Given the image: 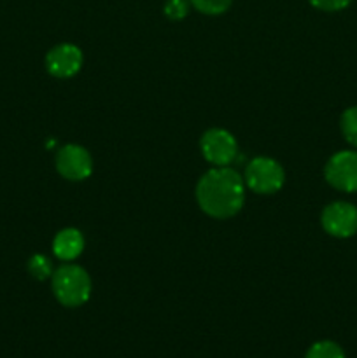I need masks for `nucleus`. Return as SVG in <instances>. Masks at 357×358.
<instances>
[{
	"instance_id": "nucleus-1",
	"label": "nucleus",
	"mask_w": 357,
	"mask_h": 358,
	"mask_svg": "<svg viewBox=\"0 0 357 358\" xmlns=\"http://www.w3.org/2000/svg\"><path fill=\"white\" fill-rule=\"evenodd\" d=\"M244 177L230 166H214L196 184V201L212 219L234 217L245 203Z\"/></svg>"
},
{
	"instance_id": "nucleus-4",
	"label": "nucleus",
	"mask_w": 357,
	"mask_h": 358,
	"mask_svg": "<svg viewBox=\"0 0 357 358\" xmlns=\"http://www.w3.org/2000/svg\"><path fill=\"white\" fill-rule=\"evenodd\" d=\"M326 182L342 192H357V150H340L324 166Z\"/></svg>"
},
{
	"instance_id": "nucleus-10",
	"label": "nucleus",
	"mask_w": 357,
	"mask_h": 358,
	"mask_svg": "<svg viewBox=\"0 0 357 358\" xmlns=\"http://www.w3.org/2000/svg\"><path fill=\"white\" fill-rule=\"evenodd\" d=\"M28 275L31 276L34 280H38V282H44V280H49L55 273L52 269V262L48 255L44 254H35L28 259Z\"/></svg>"
},
{
	"instance_id": "nucleus-8",
	"label": "nucleus",
	"mask_w": 357,
	"mask_h": 358,
	"mask_svg": "<svg viewBox=\"0 0 357 358\" xmlns=\"http://www.w3.org/2000/svg\"><path fill=\"white\" fill-rule=\"evenodd\" d=\"M83 62V51L76 44L63 42L49 49L46 55V70L56 79H70L79 72Z\"/></svg>"
},
{
	"instance_id": "nucleus-7",
	"label": "nucleus",
	"mask_w": 357,
	"mask_h": 358,
	"mask_svg": "<svg viewBox=\"0 0 357 358\" xmlns=\"http://www.w3.org/2000/svg\"><path fill=\"white\" fill-rule=\"evenodd\" d=\"M321 224L326 233L332 238L354 236L357 233V206L346 201H332L322 210Z\"/></svg>"
},
{
	"instance_id": "nucleus-13",
	"label": "nucleus",
	"mask_w": 357,
	"mask_h": 358,
	"mask_svg": "<svg viewBox=\"0 0 357 358\" xmlns=\"http://www.w3.org/2000/svg\"><path fill=\"white\" fill-rule=\"evenodd\" d=\"M198 13L206 16H219L231 7L233 0H189Z\"/></svg>"
},
{
	"instance_id": "nucleus-15",
	"label": "nucleus",
	"mask_w": 357,
	"mask_h": 358,
	"mask_svg": "<svg viewBox=\"0 0 357 358\" xmlns=\"http://www.w3.org/2000/svg\"><path fill=\"white\" fill-rule=\"evenodd\" d=\"M312 7L324 13H338V10L346 9L352 3V0H308Z\"/></svg>"
},
{
	"instance_id": "nucleus-6",
	"label": "nucleus",
	"mask_w": 357,
	"mask_h": 358,
	"mask_svg": "<svg viewBox=\"0 0 357 358\" xmlns=\"http://www.w3.org/2000/svg\"><path fill=\"white\" fill-rule=\"evenodd\" d=\"M55 164L58 173L70 182H83L93 173V157L77 143L63 145L56 152Z\"/></svg>"
},
{
	"instance_id": "nucleus-9",
	"label": "nucleus",
	"mask_w": 357,
	"mask_h": 358,
	"mask_svg": "<svg viewBox=\"0 0 357 358\" xmlns=\"http://www.w3.org/2000/svg\"><path fill=\"white\" fill-rule=\"evenodd\" d=\"M84 236L76 227H65L52 240V254L63 262H72L83 254Z\"/></svg>"
},
{
	"instance_id": "nucleus-3",
	"label": "nucleus",
	"mask_w": 357,
	"mask_h": 358,
	"mask_svg": "<svg viewBox=\"0 0 357 358\" xmlns=\"http://www.w3.org/2000/svg\"><path fill=\"white\" fill-rule=\"evenodd\" d=\"M244 182L255 194H275L284 187L286 171L279 161L259 156L254 157L245 168Z\"/></svg>"
},
{
	"instance_id": "nucleus-12",
	"label": "nucleus",
	"mask_w": 357,
	"mask_h": 358,
	"mask_svg": "<svg viewBox=\"0 0 357 358\" xmlns=\"http://www.w3.org/2000/svg\"><path fill=\"white\" fill-rule=\"evenodd\" d=\"M340 129L346 142L357 149V105L349 107L340 119Z\"/></svg>"
},
{
	"instance_id": "nucleus-5",
	"label": "nucleus",
	"mask_w": 357,
	"mask_h": 358,
	"mask_svg": "<svg viewBox=\"0 0 357 358\" xmlns=\"http://www.w3.org/2000/svg\"><path fill=\"white\" fill-rule=\"evenodd\" d=\"M200 149L212 166H230L238 154V143L227 129L210 128L200 140Z\"/></svg>"
},
{
	"instance_id": "nucleus-14",
	"label": "nucleus",
	"mask_w": 357,
	"mask_h": 358,
	"mask_svg": "<svg viewBox=\"0 0 357 358\" xmlns=\"http://www.w3.org/2000/svg\"><path fill=\"white\" fill-rule=\"evenodd\" d=\"M191 9V2L189 0H167L163 6V13L168 20L181 21L184 20Z\"/></svg>"
},
{
	"instance_id": "nucleus-2",
	"label": "nucleus",
	"mask_w": 357,
	"mask_h": 358,
	"mask_svg": "<svg viewBox=\"0 0 357 358\" xmlns=\"http://www.w3.org/2000/svg\"><path fill=\"white\" fill-rule=\"evenodd\" d=\"M51 290L62 306L79 308L90 301L91 278L79 264L65 262L52 273Z\"/></svg>"
},
{
	"instance_id": "nucleus-11",
	"label": "nucleus",
	"mask_w": 357,
	"mask_h": 358,
	"mask_svg": "<svg viewBox=\"0 0 357 358\" xmlns=\"http://www.w3.org/2000/svg\"><path fill=\"white\" fill-rule=\"evenodd\" d=\"M304 358H345V352L338 343L324 339V341L314 343L304 353Z\"/></svg>"
}]
</instances>
